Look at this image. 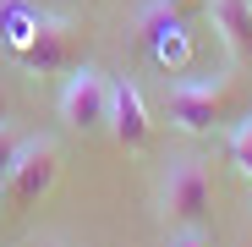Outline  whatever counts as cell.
<instances>
[{"label": "cell", "mask_w": 252, "mask_h": 247, "mask_svg": "<svg viewBox=\"0 0 252 247\" xmlns=\"http://www.w3.org/2000/svg\"><path fill=\"white\" fill-rule=\"evenodd\" d=\"M0 121H6V88H0Z\"/></svg>", "instance_id": "7c38bea8"}, {"label": "cell", "mask_w": 252, "mask_h": 247, "mask_svg": "<svg viewBox=\"0 0 252 247\" xmlns=\"http://www.w3.org/2000/svg\"><path fill=\"white\" fill-rule=\"evenodd\" d=\"M110 138L126 148V154H143L148 138H154V121H148V99L137 82H110Z\"/></svg>", "instance_id": "5b68a950"}, {"label": "cell", "mask_w": 252, "mask_h": 247, "mask_svg": "<svg viewBox=\"0 0 252 247\" xmlns=\"http://www.w3.org/2000/svg\"><path fill=\"white\" fill-rule=\"evenodd\" d=\"M225 88H230L225 77H187V82H176V88H170V127L187 132V138L214 132L220 105H225Z\"/></svg>", "instance_id": "277c9868"}, {"label": "cell", "mask_w": 252, "mask_h": 247, "mask_svg": "<svg viewBox=\"0 0 252 247\" xmlns=\"http://www.w3.org/2000/svg\"><path fill=\"white\" fill-rule=\"evenodd\" d=\"M71 44H77L71 22H66V17H44V11H38V22H33V33H28V44H22L17 55H22V66H28V71L50 77V71L71 66Z\"/></svg>", "instance_id": "8992f818"}, {"label": "cell", "mask_w": 252, "mask_h": 247, "mask_svg": "<svg viewBox=\"0 0 252 247\" xmlns=\"http://www.w3.org/2000/svg\"><path fill=\"white\" fill-rule=\"evenodd\" d=\"M143 38H148V55L164 66V71H181V66H192V38H187V28L170 17V11H143Z\"/></svg>", "instance_id": "52a82bcc"}, {"label": "cell", "mask_w": 252, "mask_h": 247, "mask_svg": "<svg viewBox=\"0 0 252 247\" xmlns=\"http://www.w3.org/2000/svg\"><path fill=\"white\" fill-rule=\"evenodd\" d=\"M208 22H214L220 44L230 50V61L252 66V6L247 0H208Z\"/></svg>", "instance_id": "ba28073f"}, {"label": "cell", "mask_w": 252, "mask_h": 247, "mask_svg": "<svg viewBox=\"0 0 252 247\" xmlns=\"http://www.w3.org/2000/svg\"><path fill=\"white\" fill-rule=\"evenodd\" d=\"M33 22H38V11H33V6H22V0H6V6H0V38H6L11 50H22V44H28Z\"/></svg>", "instance_id": "9c48e42d"}, {"label": "cell", "mask_w": 252, "mask_h": 247, "mask_svg": "<svg viewBox=\"0 0 252 247\" xmlns=\"http://www.w3.org/2000/svg\"><path fill=\"white\" fill-rule=\"evenodd\" d=\"M225 154H230V165L252 181V115H241L236 127H230V138H225Z\"/></svg>", "instance_id": "30bf717a"}, {"label": "cell", "mask_w": 252, "mask_h": 247, "mask_svg": "<svg viewBox=\"0 0 252 247\" xmlns=\"http://www.w3.org/2000/svg\"><path fill=\"white\" fill-rule=\"evenodd\" d=\"M55 181H61V143L50 132L22 138L11 171H6V203H11V209H28V203H38Z\"/></svg>", "instance_id": "6da1fadb"}, {"label": "cell", "mask_w": 252, "mask_h": 247, "mask_svg": "<svg viewBox=\"0 0 252 247\" xmlns=\"http://www.w3.org/2000/svg\"><path fill=\"white\" fill-rule=\"evenodd\" d=\"M208 198H214L208 165H203L197 154H181V159H170V171H164V181H159V203L170 209V220H181V225H197V220L208 214Z\"/></svg>", "instance_id": "7a4b0ae2"}, {"label": "cell", "mask_w": 252, "mask_h": 247, "mask_svg": "<svg viewBox=\"0 0 252 247\" xmlns=\"http://www.w3.org/2000/svg\"><path fill=\"white\" fill-rule=\"evenodd\" d=\"M61 121L77 132H104L110 127V77L99 66H77L61 88Z\"/></svg>", "instance_id": "3957f363"}, {"label": "cell", "mask_w": 252, "mask_h": 247, "mask_svg": "<svg viewBox=\"0 0 252 247\" xmlns=\"http://www.w3.org/2000/svg\"><path fill=\"white\" fill-rule=\"evenodd\" d=\"M247 6H252V0H247Z\"/></svg>", "instance_id": "4fadbf2b"}, {"label": "cell", "mask_w": 252, "mask_h": 247, "mask_svg": "<svg viewBox=\"0 0 252 247\" xmlns=\"http://www.w3.org/2000/svg\"><path fill=\"white\" fill-rule=\"evenodd\" d=\"M17 148H22L17 127H11V121H0V181H6V171H11V159H17Z\"/></svg>", "instance_id": "8fae6325"}]
</instances>
